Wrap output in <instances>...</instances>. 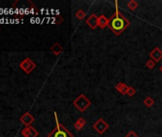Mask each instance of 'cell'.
<instances>
[{"label": "cell", "instance_id": "6", "mask_svg": "<svg viewBox=\"0 0 162 137\" xmlns=\"http://www.w3.org/2000/svg\"><path fill=\"white\" fill-rule=\"evenodd\" d=\"M21 134L24 137H37L39 135V132H38L33 127L30 126V127H26L22 129Z\"/></svg>", "mask_w": 162, "mask_h": 137}, {"label": "cell", "instance_id": "8", "mask_svg": "<svg viewBox=\"0 0 162 137\" xmlns=\"http://www.w3.org/2000/svg\"><path fill=\"white\" fill-rule=\"evenodd\" d=\"M149 56H150V58L153 61H155L156 63H158L162 59V51L158 47H156L151 52H150Z\"/></svg>", "mask_w": 162, "mask_h": 137}, {"label": "cell", "instance_id": "1", "mask_svg": "<svg viewBox=\"0 0 162 137\" xmlns=\"http://www.w3.org/2000/svg\"><path fill=\"white\" fill-rule=\"evenodd\" d=\"M114 5H115V13L110 18L109 28L115 35L118 36L130 26V21L119 11L117 0L114 1Z\"/></svg>", "mask_w": 162, "mask_h": 137}, {"label": "cell", "instance_id": "15", "mask_svg": "<svg viewBox=\"0 0 162 137\" xmlns=\"http://www.w3.org/2000/svg\"><path fill=\"white\" fill-rule=\"evenodd\" d=\"M143 104L147 107V108H151V107L155 104V100L151 97V96H148V97H146L144 99V101H143Z\"/></svg>", "mask_w": 162, "mask_h": 137}, {"label": "cell", "instance_id": "9", "mask_svg": "<svg viewBox=\"0 0 162 137\" xmlns=\"http://www.w3.org/2000/svg\"><path fill=\"white\" fill-rule=\"evenodd\" d=\"M20 122H22V124L26 127H30L34 122V117L30 112H25L20 117Z\"/></svg>", "mask_w": 162, "mask_h": 137}, {"label": "cell", "instance_id": "3", "mask_svg": "<svg viewBox=\"0 0 162 137\" xmlns=\"http://www.w3.org/2000/svg\"><path fill=\"white\" fill-rule=\"evenodd\" d=\"M72 104H74V106L79 110V112H83L91 106L92 102L90 101V99H89L86 95L81 93L77 98L75 99Z\"/></svg>", "mask_w": 162, "mask_h": 137}, {"label": "cell", "instance_id": "7", "mask_svg": "<svg viewBox=\"0 0 162 137\" xmlns=\"http://www.w3.org/2000/svg\"><path fill=\"white\" fill-rule=\"evenodd\" d=\"M86 23L91 29L95 30L98 27V16L95 13H92L86 19Z\"/></svg>", "mask_w": 162, "mask_h": 137}, {"label": "cell", "instance_id": "12", "mask_svg": "<svg viewBox=\"0 0 162 137\" xmlns=\"http://www.w3.org/2000/svg\"><path fill=\"white\" fill-rule=\"evenodd\" d=\"M115 90H117L119 93H121V94H126L127 93V90H128V88H129V86H127L125 83H122V82H120V83H117V85H115Z\"/></svg>", "mask_w": 162, "mask_h": 137}, {"label": "cell", "instance_id": "20", "mask_svg": "<svg viewBox=\"0 0 162 137\" xmlns=\"http://www.w3.org/2000/svg\"><path fill=\"white\" fill-rule=\"evenodd\" d=\"M125 137H138V135H137L136 133L134 132V131H131L130 132H128V133H127V134H126V136H125Z\"/></svg>", "mask_w": 162, "mask_h": 137}, {"label": "cell", "instance_id": "11", "mask_svg": "<svg viewBox=\"0 0 162 137\" xmlns=\"http://www.w3.org/2000/svg\"><path fill=\"white\" fill-rule=\"evenodd\" d=\"M51 52L53 53L55 55H56V56H58L61 52H63V47L61 46L58 42H56V43H55L53 44L52 47H51Z\"/></svg>", "mask_w": 162, "mask_h": 137}, {"label": "cell", "instance_id": "21", "mask_svg": "<svg viewBox=\"0 0 162 137\" xmlns=\"http://www.w3.org/2000/svg\"><path fill=\"white\" fill-rule=\"evenodd\" d=\"M159 71L162 72V66H160V67H159Z\"/></svg>", "mask_w": 162, "mask_h": 137}, {"label": "cell", "instance_id": "2", "mask_svg": "<svg viewBox=\"0 0 162 137\" xmlns=\"http://www.w3.org/2000/svg\"><path fill=\"white\" fill-rule=\"evenodd\" d=\"M55 123H56V127L53 129L48 134L47 137H75L74 134L67 129L64 126L58 121V117H57V113L55 112Z\"/></svg>", "mask_w": 162, "mask_h": 137}, {"label": "cell", "instance_id": "14", "mask_svg": "<svg viewBox=\"0 0 162 137\" xmlns=\"http://www.w3.org/2000/svg\"><path fill=\"white\" fill-rule=\"evenodd\" d=\"M138 7V3L136 1V0H131L128 3H127V8L130 11H134L136 10V8Z\"/></svg>", "mask_w": 162, "mask_h": 137}, {"label": "cell", "instance_id": "13", "mask_svg": "<svg viewBox=\"0 0 162 137\" xmlns=\"http://www.w3.org/2000/svg\"><path fill=\"white\" fill-rule=\"evenodd\" d=\"M85 125H86V120H85L83 117H80L75 123L74 127L75 129H77V131H81V129L85 127Z\"/></svg>", "mask_w": 162, "mask_h": 137}, {"label": "cell", "instance_id": "4", "mask_svg": "<svg viewBox=\"0 0 162 137\" xmlns=\"http://www.w3.org/2000/svg\"><path fill=\"white\" fill-rule=\"evenodd\" d=\"M19 67H20V68H22L23 71H24L25 73L30 74L31 72H32L34 70V68H36V63H34L32 59L29 58V57H27V58H25L20 63Z\"/></svg>", "mask_w": 162, "mask_h": 137}, {"label": "cell", "instance_id": "19", "mask_svg": "<svg viewBox=\"0 0 162 137\" xmlns=\"http://www.w3.org/2000/svg\"><path fill=\"white\" fill-rule=\"evenodd\" d=\"M63 21V18L60 16V15H57V16H55V24H60L61 22Z\"/></svg>", "mask_w": 162, "mask_h": 137}, {"label": "cell", "instance_id": "10", "mask_svg": "<svg viewBox=\"0 0 162 137\" xmlns=\"http://www.w3.org/2000/svg\"><path fill=\"white\" fill-rule=\"evenodd\" d=\"M110 24V19H108L104 14H101L98 17V27L100 29H105L106 27H109Z\"/></svg>", "mask_w": 162, "mask_h": 137}, {"label": "cell", "instance_id": "18", "mask_svg": "<svg viewBox=\"0 0 162 137\" xmlns=\"http://www.w3.org/2000/svg\"><path fill=\"white\" fill-rule=\"evenodd\" d=\"M136 93V90L134 89V87H129L128 88V90H127V95H128V96H130V97H133L134 94Z\"/></svg>", "mask_w": 162, "mask_h": 137}, {"label": "cell", "instance_id": "16", "mask_svg": "<svg viewBox=\"0 0 162 137\" xmlns=\"http://www.w3.org/2000/svg\"><path fill=\"white\" fill-rule=\"evenodd\" d=\"M85 15H86V13H85V11L83 10H78L75 13V17L78 19V20H83V19L85 18Z\"/></svg>", "mask_w": 162, "mask_h": 137}, {"label": "cell", "instance_id": "5", "mask_svg": "<svg viewBox=\"0 0 162 137\" xmlns=\"http://www.w3.org/2000/svg\"><path fill=\"white\" fill-rule=\"evenodd\" d=\"M109 127H110L109 124H108L103 118H99V119L92 125V128H94V129L98 133V134H103V133L109 129Z\"/></svg>", "mask_w": 162, "mask_h": 137}, {"label": "cell", "instance_id": "17", "mask_svg": "<svg viewBox=\"0 0 162 137\" xmlns=\"http://www.w3.org/2000/svg\"><path fill=\"white\" fill-rule=\"evenodd\" d=\"M156 63L155 62V61H153L152 59L148 60L147 62H146V67H147L149 70H153V68H155Z\"/></svg>", "mask_w": 162, "mask_h": 137}]
</instances>
